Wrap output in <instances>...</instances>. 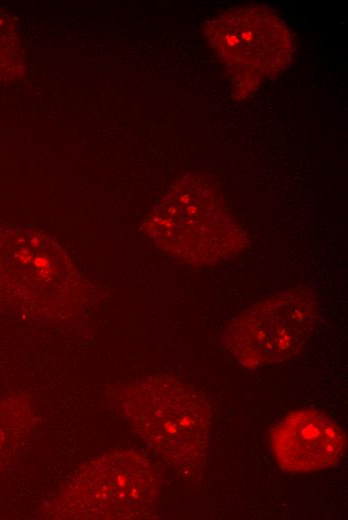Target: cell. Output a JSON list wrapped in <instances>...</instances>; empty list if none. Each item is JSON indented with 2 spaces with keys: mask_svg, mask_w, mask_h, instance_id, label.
I'll use <instances>...</instances> for the list:
<instances>
[{
  "mask_svg": "<svg viewBox=\"0 0 348 520\" xmlns=\"http://www.w3.org/2000/svg\"><path fill=\"white\" fill-rule=\"evenodd\" d=\"M147 238L167 255L194 266L241 254L246 233L214 187L197 175L174 182L143 224Z\"/></svg>",
  "mask_w": 348,
  "mask_h": 520,
  "instance_id": "6da1fadb",
  "label": "cell"
},
{
  "mask_svg": "<svg viewBox=\"0 0 348 520\" xmlns=\"http://www.w3.org/2000/svg\"><path fill=\"white\" fill-rule=\"evenodd\" d=\"M128 412L148 445L170 463L192 467L204 461L211 409L200 392L169 378H151L132 388Z\"/></svg>",
  "mask_w": 348,
  "mask_h": 520,
  "instance_id": "7a4b0ae2",
  "label": "cell"
},
{
  "mask_svg": "<svg viewBox=\"0 0 348 520\" xmlns=\"http://www.w3.org/2000/svg\"><path fill=\"white\" fill-rule=\"evenodd\" d=\"M204 31L239 97L257 90L293 58L294 40L288 26L264 6L226 10L207 22Z\"/></svg>",
  "mask_w": 348,
  "mask_h": 520,
  "instance_id": "3957f363",
  "label": "cell"
},
{
  "mask_svg": "<svg viewBox=\"0 0 348 520\" xmlns=\"http://www.w3.org/2000/svg\"><path fill=\"white\" fill-rule=\"evenodd\" d=\"M319 316V303L305 288L280 290L246 308L228 324L227 351L248 368L276 364L299 353Z\"/></svg>",
  "mask_w": 348,
  "mask_h": 520,
  "instance_id": "277c9868",
  "label": "cell"
},
{
  "mask_svg": "<svg viewBox=\"0 0 348 520\" xmlns=\"http://www.w3.org/2000/svg\"><path fill=\"white\" fill-rule=\"evenodd\" d=\"M81 286L78 271L52 238L29 228L0 230V288L37 294Z\"/></svg>",
  "mask_w": 348,
  "mask_h": 520,
  "instance_id": "5b68a950",
  "label": "cell"
},
{
  "mask_svg": "<svg viewBox=\"0 0 348 520\" xmlns=\"http://www.w3.org/2000/svg\"><path fill=\"white\" fill-rule=\"evenodd\" d=\"M344 430L325 413L311 408L285 415L270 431V445L279 467L288 472H313L337 464L346 451Z\"/></svg>",
  "mask_w": 348,
  "mask_h": 520,
  "instance_id": "8992f818",
  "label": "cell"
},
{
  "mask_svg": "<svg viewBox=\"0 0 348 520\" xmlns=\"http://www.w3.org/2000/svg\"><path fill=\"white\" fill-rule=\"evenodd\" d=\"M24 68L23 49L15 21L0 8V80L18 78Z\"/></svg>",
  "mask_w": 348,
  "mask_h": 520,
  "instance_id": "52a82bcc",
  "label": "cell"
}]
</instances>
